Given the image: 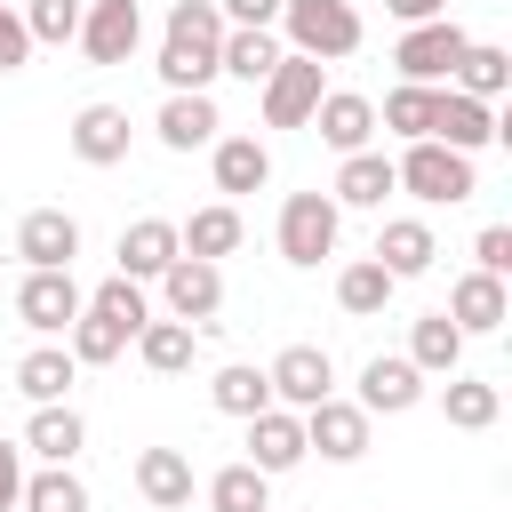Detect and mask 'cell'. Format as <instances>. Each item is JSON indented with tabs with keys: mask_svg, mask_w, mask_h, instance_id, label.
<instances>
[{
	"mask_svg": "<svg viewBox=\"0 0 512 512\" xmlns=\"http://www.w3.org/2000/svg\"><path fill=\"white\" fill-rule=\"evenodd\" d=\"M384 8H392L400 24H432V16H448L456 0H384Z\"/></svg>",
	"mask_w": 512,
	"mask_h": 512,
	"instance_id": "45",
	"label": "cell"
},
{
	"mask_svg": "<svg viewBox=\"0 0 512 512\" xmlns=\"http://www.w3.org/2000/svg\"><path fill=\"white\" fill-rule=\"evenodd\" d=\"M408 360H416V376H456V368H464L456 320H448V312H424V320L408 328Z\"/></svg>",
	"mask_w": 512,
	"mask_h": 512,
	"instance_id": "29",
	"label": "cell"
},
{
	"mask_svg": "<svg viewBox=\"0 0 512 512\" xmlns=\"http://www.w3.org/2000/svg\"><path fill=\"white\" fill-rule=\"evenodd\" d=\"M304 456L360 464V456H368V408H360V400H320V408H304Z\"/></svg>",
	"mask_w": 512,
	"mask_h": 512,
	"instance_id": "11",
	"label": "cell"
},
{
	"mask_svg": "<svg viewBox=\"0 0 512 512\" xmlns=\"http://www.w3.org/2000/svg\"><path fill=\"white\" fill-rule=\"evenodd\" d=\"M120 280H160L184 248H176V224L168 216H136V224H120Z\"/></svg>",
	"mask_w": 512,
	"mask_h": 512,
	"instance_id": "19",
	"label": "cell"
},
{
	"mask_svg": "<svg viewBox=\"0 0 512 512\" xmlns=\"http://www.w3.org/2000/svg\"><path fill=\"white\" fill-rule=\"evenodd\" d=\"M504 136V120H496V104H472V96H456V88H432V144H448V152H488Z\"/></svg>",
	"mask_w": 512,
	"mask_h": 512,
	"instance_id": "12",
	"label": "cell"
},
{
	"mask_svg": "<svg viewBox=\"0 0 512 512\" xmlns=\"http://www.w3.org/2000/svg\"><path fill=\"white\" fill-rule=\"evenodd\" d=\"M216 96H168L160 104V120H152V136L168 144V152H208L216 144Z\"/></svg>",
	"mask_w": 512,
	"mask_h": 512,
	"instance_id": "25",
	"label": "cell"
},
{
	"mask_svg": "<svg viewBox=\"0 0 512 512\" xmlns=\"http://www.w3.org/2000/svg\"><path fill=\"white\" fill-rule=\"evenodd\" d=\"M472 256H480L472 272H496V280H504V272H512V224H480V240H472Z\"/></svg>",
	"mask_w": 512,
	"mask_h": 512,
	"instance_id": "41",
	"label": "cell"
},
{
	"mask_svg": "<svg viewBox=\"0 0 512 512\" xmlns=\"http://www.w3.org/2000/svg\"><path fill=\"white\" fill-rule=\"evenodd\" d=\"M208 400L224 408V416H264L272 408V384H264V368H248V360H232V368H216V384H208Z\"/></svg>",
	"mask_w": 512,
	"mask_h": 512,
	"instance_id": "35",
	"label": "cell"
},
{
	"mask_svg": "<svg viewBox=\"0 0 512 512\" xmlns=\"http://www.w3.org/2000/svg\"><path fill=\"white\" fill-rule=\"evenodd\" d=\"M400 184H392V152H344V168H336V184H328V200L336 208H384Z\"/></svg>",
	"mask_w": 512,
	"mask_h": 512,
	"instance_id": "26",
	"label": "cell"
},
{
	"mask_svg": "<svg viewBox=\"0 0 512 512\" xmlns=\"http://www.w3.org/2000/svg\"><path fill=\"white\" fill-rule=\"evenodd\" d=\"M280 56H288V48H280V32H224V48H216V72H232V80L264 88V72H272Z\"/></svg>",
	"mask_w": 512,
	"mask_h": 512,
	"instance_id": "31",
	"label": "cell"
},
{
	"mask_svg": "<svg viewBox=\"0 0 512 512\" xmlns=\"http://www.w3.org/2000/svg\"><path fill=\"white\" fill-rule=\"evenodd\" d=\"M88 312H104L112 328H128V344H136V328L152 320V296H144V280H120V272H112V280L88 296Z\"/></svg>",
	"mask_w": 512,
	"mask_h": 512,
	"instance_id": "39",
	"label": "cell"
},
{
	"mask_svg": "<svg viewBox=\"0 0 512 512\" xmlns=\"http://www.w3.org/2000/svg\"><path fill=\"white\" fill-rule=\"evenodd\" d=\"M312 128H320V144L344 160V152H368V136H376V104L360 96V88H328L320 104H312Z\"/></svg>",
	"mask_w": 512,
	"mask_h": 512,
	"instance_id": "16",
	"label": "cell"
},
{
	"mask_svg": "<svg viewBox=\"0 0 512 512\" xmlns=\"http://www.w3.org/2000/svg\"><path fill=\"white\" fill-rule=\"evenodd\" d=\"M208 168H216V192H224V200L272 184V152H264L256 136H216V144H208Z\"/></svg>",
	"mask_w": 512,
	"mask_h": 512,
	"instance_id": "22",
	"label": "cell"
},
{
	"mask_svg": "<svg viewBox=\"0 0 512 512\" xmlns=\"http://www.w3.org/2000/svg\"><path fill=\"white\" fill-rule=\"evenodd\" d=\"M128 104H80L72 112V160L80 168H120L128 160Z\"/></svg>",
	"mask_w": 512,
	"mask_h": 512,
	"instance_id": "14",
	"label": "cell"
},
{
	"mask_svg": "<svg viewBox=\"0 0 512 512\" xmlns=\"http://www.w3.org/2000/svg\"><path fill=\"white\" fill-rule=\"evenodd\" d=\"M376 128H384V136H400V144H424V136H432V88H408V80H400V88L384 96Z\"/></svg>",
	"mask_w": 512,
	"mask_h": 512,
	"instance_id": "38",
	"label": "cell"
},
{
	"mask_svg": "<svg viewBox=\"0 0 512 512\" xmlns=\"http://www.w3.org/2000/svg\"><path fill=\"white\" fill-rule=\"evenodd\" d=\"M80 8H88V0H80Z\"/></svg>",
	"mask_w": 512,
	"mask_h": 512,
	"instance_id": "46",
	"label": "cell"
},
{
	"mask_svg": "<svg viewBox=\"0 0 512 512\" xmlns=\"http://www.w3.org/2000/svg\"><path fill=\"white\" fill-rule=\"evenodd\" d=\"M72 40H80V56H88V64H128V56H136V40H144V8H136V0H88Z\"/></svg>",
	"mask_w": 512,
	"mask_h": 512,
	"instance_id": "9",
	"label": "cell"
},
{
	"mask_svg": "<svg viewBox=\"0 0 512 512\" xmlns=\"http://www.w3.org/2000/svg\"><path fill=\"white\" fill-rule=\"evenodd\" d=\"M240 240H248V224H240V208H232V200H208V208H192V216L176 224V248H184V256H200V264H224Z\"/></svg>",
	"mask_w": 512,
	"mask_h": 512,
	"instance_id": "20",
	"label": "cell"
},
{
	"mask_svg": "<svg viewBox=\"0 0 512 512\" xmlns=\"http://www.w3.org/2000/svg\"><path fill=\"white\" fill-rule=\"evenodd\" d=\"M16 496H24V448L0 440V512H16Z\"/></svg>",
	"mask_w": 512,
	"mask_h": 512,
	"instance_id": "44",
	"label": "cell"
},
{
	"mask_svg": "<svg viewBox=\"0 0 512 512\" xmlns=\"http://www.w3.org/2000/svg\"><path fill=\"white\" fill-rule=\"evenodd\" d=\"M392 288H400V280H392L376 256H360V264H344V272H336V304H344L352 320H376V312L392 304Z\"/></svg>",
	"mask_w": 512,
	"mask_h": 512,
	"instance_id": "32",
	"label": "cell"
},
{
	"mask_svg": "<svg viewBox=\"0 0 512 512\" xmlns=\"http://www.w3.org/2000/svg\"><path fill=\"white\" fill-rule=\"evenodd\" d=\"M80 304H88V296H80L72 272H24V280H16V320H24L32 336H64V328L80 320Z\"/></svg>",
	"mask_w": 512,
	"mask_h": 512,
	"instance_id": "10",
	"label": "cell"
},
{
	"mask_svg": "<svg viewBox=\"0 0 512 512\" xmlns=\"http://www.w3.org/2000/svg\"><path fill=\"white\" fill-rule=\"evenodd\" d=\"M16 16H24V32H32V48H64V40L80 32V0H24Z\"/></svg>",
	"mask_w": 512,
	"mask_h": 512,
	"instance_id": "40",
	"label": "cell"
},
{
	"mask_svg": "<svg viewBox=\"0 0 512 512\" xmlns=\"http://www.w3.org/2000/svg\"><path fill=\"white\" fill-rule=\"evenodd\" d=\"M440 416H448L456 432H488V424L504 416V392H496L488 376H448V384H440Z\"/></svg>",
	"mask_w": 512,
	"mask_h": 512,
	"instance_id": "30",
	"label": "cell"
},
{
	"mask_svg": "<svg viewBox=\"0 0 512 512\" xmlns=\"http://www.w3.org/2000/svg\"><path fill=\"white\" fill-rule=\"evenodd\" d=\"M64 352H72L80 368H104V360H120V352H128V328H112L104 312H88V304H80V320L64 328Z\"/></svg>",
	"mask_w": 512,
	"mask_h": 512,
	"instance_id": "37",
	"label": "cell"
},
{
	"mask_svg": "<svg viewBox=\"0 0 512 512\" xmlns=\"http://www.w3.org/2000/svg\"><path fill=\"white\" fill-rule=\"evenodd\" d=\"M16 256H24V272H72V256H80V216H72V208H32V216L16 224Z\"/></svg>",
	"mask_w": 512,
	"mask_h": 512,
	"instance_id": "13",
	"label": "cell"
},
{
	"mask_svg": "<svg viewBox=\"0 0 512 512\" xmlns=\"http://www.w3.org/2000/svg\"><path fill=\"white\" fill-rule=\"evenodd\" d=\"M432 256H440V240H432V224H424V216H384V232H376V264H384L392 280L432 272Z\"/></svg>",
	"mask_w": 512,
	"mask_h": 512,
	"instance_id": "23",
	"label": "cell"
},
{
	"mask_svg": "<svg viewBox=\"0 0 512 512\" xmlns=\"http://www.w3.org/2000/svg\"><path fill=\"white\" fill-rule=\"evenodd\" d=\"M72 376H80V360H72L64 344H32V352L16 360V392H24L32 408H56V400L72 392Z\"/></svg>",
	"mask_w": 512,
	"mask_h": 512,
	"instance_id": "27",
	"label": "cell"
},
{
	"mask_svg": "<svg viewBox=\"0 0 512 512\" xmlns=\"http://www.w3.org/2000/svg\"><path fill=\"white\" fill-rule=\"evenodd\" d=\"M24 456H40V464H72L80 448H88V424H80V408L72 400H56V408H32V424H24V440H16Z\"/></svg>",
	"mask_w": 512,
	"mask_h": 512,
	"instance_id": "24",
	"label": "cell"
},
{
	"mask_svg": "<svg viewBox=\"0 0 512 512\" xmlns=\"http://www.w3.org/2000/svg\"><path fill=\"white\" fill-rule=\"evenodd\" d=\"M224 16H216V0H176L168 8V24H160V80H168V96H208V80H216V48H224Z\"/></svg>",
	"mask_w": 512,
	"mask_h": 512,
	"instance_id": "1",
	"label": "cell"
},
{
	"mask_svg": "<svg viewBox=\"0 0 512 512\" xmlns=\"http://www.w3.org/2000/svg\"><path fill=\"white\" fill-rule=\"evenodd\" d=\"M160 304H168V320H184L192 336H200V328H216V312H224V264L176 256V264L160 272Z\"/></svg>",
	"mask_w": 512,
	"mask_h": 512,
	"instance_id": "6",
	"label": "cell"
},
{
	"mask_svg": "<svg viewBox=\"0 0 512 512\" xmlns=\"http://www.w3.org/2000/svg\"><path fill=\"white\" fill-rule=\"evenodd\" d=\"M280 32H288V56H312V64H344L368 40L352 0H280Z\"/></svg>",
	"mask_w": 512,
	"mask_h": 512,
	"instance_id": "2",
	"label": "cell"
},
{
	"mask_svg": "<svg viewBox=\"0 0 512 512\" xmlns=\"http://www.w3.org/2000/svg\"><path fill=\"white\" fill-rule=\"evenodd\" d=\"M192 344H200V336H192L184 320H144V328H136V360H144L152 376H184V368H192Z\"/></svg>",
	"mask_w": 512,
	"mask_h": 512,
	"instance_id": "33",
	"label": "cell"
},
{
	"mask_svg": "<svg viewBox=\"0 0 512 512\" xmlns=\"http://www.w3.org/2000/svg\"><path fill=\"white\" fill-rule=\"evenodd\" d=\"M240 464H256L264 480L296 472V464H304V416H296V408H264V416H248V456H240Z\"/></svg>",
	"mask_w": 512,
	"mask_h": 512,
	"instance_id": "15",
	"label": "cell"
},
{
	"mask_svg": "<svg viewBox=\"0 0 512 512\" xmlns=\"http://www.w3.org/2000/svg\"><path fill=\"white\" fill-rule=\"evenodd\" d=\"M448 320H456V336H496V328L512 320V288H504L496 272H464V280L448 288Z\"/></svg>",
	"mask_w": 512,
	"mask_h": 512,
	"instance_id": "17",
	"label": "cell"
},
{
	"mask_svg": "<svg viewBox=\"0 0 512 512\" xmlns=\"http://www.w3.org/2000/svg\"><path fill=\"white\" fill-rule=\"evenodd\" d=\"M16 512H88V488H80L72 464H40V472H24Z\"/></svg>",
	"mask_w": 512,
	"mask_h": 512,
	"instance_id": "34",
	"label": "cell"
},
{
	"mask_svg": "<svg viewBox=\"0 0 512 512\" xmlns=\"http://www.w3.org/2000/svg\"><path fill=\"white\" fill-rule=\"evenodd\" d=\"M392 184L408 192V200H424V208H456V200H472L480 192V176H472V160L464 152H448V144H408L400 160H392Z\"/></svg>",
	"mask_w": 512,
	"mask_h": 512,
	"instance_id": "3",
	"label": "cell"
},
{
	"mask_svg": "<svg viewBox=\"0 0 512 512\" xmlns=\"http://www.w3.org/2000/svg\"><path fill=\"white\" fill-rule=\"evenodd\" d=\"M336 232H344V208H336L328 192H288V200H280V256H288V264L336 256Z\"/></svg>",
	"mask_w": 512,
	"mask_h": 512,
	"instance_id": "5",
	"label": "cell"
},
{
	"mask_svg": "<svg viewBox=\"0 0 512 512\" xmlns=\"http://www.w3.org/2000/svg\"><path fill=\"white\" fill-rule=\"evenodd\" d=\"M216 16H224L232 32H272V24H280V0H216Z\"/></svg>",
	"mask_w": 512,
	"mask_h": 512,
	"instance_id": "42",
	"label": "cell"
},
{
	"mask_svg": "<svg viewBox=\"0 0 512 512\" xmlns=\"http://www.w3.org/2000/svg\"><path fill=\"white\" fill-rule=\"evenodd\" d=\"M136 496L152 512H184L192 504V456L184 448H136Z\"/></svg>",
	"mask_w": 512,
	"mask_h": 512,
	"instance_id": "21",
	"label": "cell"
},
{
	"mask_svg": "<svg viewBox=\"0 0 512 512\" xmlns=\"http://www.w3.org/2000/svg\"><path fill=\"white\" fill-rule=\"evenodd\" d=\"M208 512H272V480L256 464H224L208 472Z\"/></svg>",
	"mask_w": 512,
	"mask_h": 512,
	"instance_id": "36",
	"label": "cell"
},
{
	"mask_svg": "<svg viewBox=\"0 0 512 512\" xmlns=\"http://www.w3.org/2000/svg\"><path fill=\"white\" fill-rule=\"evenodd\" d=\"M448 88H456V96H472V104H496V96L512 88V48L472 40V48H464V64L448 72Z\"/></svg>",
	"mask_w": 512,
	"mask_h": 512,
	"instance_id": "28",
	"label": "cell"
},
{
	"mask_svg": "<svg viewBox=\"0 0 512 512\" xmlns=\"http://www.w3.org/2000/svg\"><path fill=\"white\" fill-rule=\"evenodd\" d=\"M328 96V80H320V64L312 56H280L272 72H264V128H312V104Z\"/></svg>",
	"mask_w": 512,
	"mask_h": 512,
	"instance_id": "8",
	"label": "cell"
},
{
	"mask_svg": "<svg viewBox=\"0 0 512 512\" xmlns=\"http://www.w3.org/2000/svg\"><path fill=\"white\" fill-rule=\"evenodd\" d=\"M416 400H424V376H416L408 352H376V360L360 368V408H368V416H408Z\"/></svg>",
	"mask_w": 512,
	"mask_h": 512,
	"instance_id": "18",
	"label": "cell"
},
{
	"mask_svg": "<svg viewBox=\"0 0 512 512\" xmlns=\"http://www.w3.org/2000/svg\"><path fill=\"white\" fill-rule=\"evenodd\" d=\"M24 64H32V32L16 8H0V72H24Z\"/></svg>",
	"mask_w": 512,
	"mask_h": 512,
	"instance_id": "43",
	"label": "cell"
},
{
	"mask_svg": "<svg viewBox=\"0 0 512 512\" xmlns=\"http://www.w3.org/2000/svg\"><path fill=\"white\" fill-rule=\"evenodd\" d=\"M464 48H472V32L456 16H432V24H408L392 40V64H400L408 88H448V72L464 64Z\"/></svg>",
	"mask_w": 512,
	"mask_h": 512,
	"instance_id": "4",
	"label": "cell"
},
{
	"mask_svg": "<svg viewBox=\"0 0 512 512\" xmlns=\"http://www.w3.org/2000/svg\"><path fill=\"white\" fill-rule=\"evenodd\" d=\"M264 384H272V408H320V400H336V360H328V344H288L272 368H264Z\"/></svg>",
	"mask_w": 512,
	"mask_h": 512,
	"instance_id": "7",
	"label": "cell"
}]
</instances>
